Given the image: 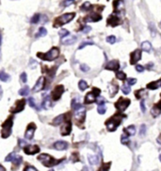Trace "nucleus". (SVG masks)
<instances>
[{
  "mask_svg": "<svg viewBox=\"0 0 161 171\" xmlns=\"http://www.w3.org/2000/svg\"><path fill=\"white\" fill-rule=\"evenodd\" d=\"M37 56L44 60H49V62H51V60H56L59 56V49L58 47H52L48 52H46V53L39 52Z\"/></svg>",
  "mask_w": 161,
  "mask_h": 171,
  "instance_id": "f257e3e1",
  "label": "nucleus"
},
{
  "mask_svg": "<svg viewBox=\"0 0 161 171\" xmlns=\"http://www.w3.org/2000/svg\"><path fill=\"white\" fill-rule=\"evenodd\" d=\"M74 17H76V13L74 12H69V13H64L62 15L59 16L58 18H56L54 27H61L63 25L71 22Z\"/></svg>",
  "mask_w": 161,
  "mask_h": 171,
  "instance_id": "f03ea898",
  "label": "nucleus"
},
{
  "mask_svg": "<svg viewBox=\"0 0 161 171\" xmlns=\"http://www.w3.org/2000/svg\"><path fill=\"white\" fill-rule=\"evenodd\" d=\"M38 160L40 161L42 165L50 167L53 166H56L57 163H60V161H58V160H55L52 156H50L49 154H46V153H42V154L38 156Z\"/></svg>",
  "mask_w": 161,
  "mask_h": 171,
  "instance_id": "7ed1b4c3",
  "label": "nucleus"
},
{
  "mask_svg": "<svg viewBox=\"0 0 161 171\" xmlns=\"http://www.w3.org/2000/svg\"><path fill=\"white\" fill-rule=\"evenodd\" d=\"M13 125V119L12 117H9L4 123L2 124V130H1V136L2 138H8L12 134Z\"/></svg>",
  "mask_w": 161,
  "mask_h": 171,
  "instance_id": "20e7f679",
  "label": "nucleus"
},
{
  "mask_svg": "<svg viewBox=\"0 0 161 171\" xmlns=\"http://www.w3.org/2000/svg\"><path fill=\"white\" fill-rule=\"evenodd\" d=\"M123 117L121 116H114L112 118H110L108 121H106V129L108 131H114L115 130H117L118 126L121 124V121Z\"/></svg>",
  "mask_w": 161,
  "mask_h": 171,
  "instance_id": "39448f33",
  "label": "nucleus"
},
{
  "mask_svg": "<svg viewBox=\"0 0 161 171\" xmlns=\"http://www.w3.org/2000/svg\"><path fill=\"white\" fill-rule=\"evenodd\" d=\"M130 103H131L130 99L121 98L119 100L115 103V107H116V109L118 110V111H119L120 113H121V112H123L127 109V107L129 106Z\"/></svg>",
  "mask_w": 161,
  "mask_h": 171,
  "instance_id": "423d86ee",
  "label": "nucleus"
},
{
  "mask_svg": "<svg viewBox=\"0 0 161 171\" xmlns=\"http://www.w3.org/2000/svg\"><path fill=\"white\" fill-rule=\"evenodd\" d=\"M64 93V87L63 85H58V86H56L55 89L53 90L52 92V99L53 100H59V99L61 98L62 94Z\"/></svg>",
  "mask_w": 161,
  "mask_h": 171,
  "instance_id": "0eeeda50",
  "label": "nucleus"
},
{
  "mask_svg": "<svg viewBox=\"0 0 161 171\" xmlns=\"http://www.w3.org/2000/svg\"><path fill=\"white\" fill-rule=\"evenodd\" d=\"M25 105H26V100H25V99H19V100L16 101L15 105L10 109V112L13 113H17L22 112L24 110V108H25Z\"/></svg>",
  "mask_w": 161,
  "mask_h": 171,
  "instance_id": "6e6552de",
  "label": "nucleus"
},
{
  "mask_svg": "<svg viewBox=\"0 0 161 171\" xmlns=\"http://www.w3.org/2000/svg\"><path fill=\"white\" fill-rule=\"evenodd\" d=\"M35 130H36V125H35V124L34 123L28 124L27 129L26 130V133H25V137H26L27 140H31V139L33 138V136H34Z\"/></svg>",
  "mask_w": 161,
  "mask_h": 171,
  "instance_id": "1a4fd4ad",
  "label": "nucleus"
},
{
  "mask_svg": "<svg viewBox=\"0 0 161 171\" xmlns=\"http://www.w3.org/2000/svg\"><path fill=\"white\" fill-rule=\"evenodd\" d=\"M40 147L37 145H33V146H26V147L24 148V151L26 154L28 155H34L36 153L40 152Z\"/></svg>",
  "mask_w": 161,
  "mask_h": 171,
  "instance_id": "9d476101",
  "label": "nucleus"
},
{
  "mask_svg": "<svg viewBox=\"0 0 161 171\" xmlns=\"http://www.w3.org/2000/svg\"><path fill=\"white\" fill-rule=\"evenodd\" d=\"M86 116V109L84 107H79L78 109L74 110V117L76 120L79 121H84V118Z\"/></svg>",
  "mask_w": 161,
  "mask_h": 171,
  "instance_id": "9b49d317",
  "label": "nucleus"
},
{
  "mask_svg": "<svg viewBox=\"0 0 161 171\" xmlns=\"http://www.w3.org/2000/svg\"><path fill=\"white\" fill-rule=\"evenodd\" d=\"M141 59V51L139 49H137L131 53L130 55V63L131 65H136L139 60Z\"/></svg>",
  "mask_w": 161,
  "mask_h": 171,
  "instance_id": "f8f14e48",
  "label": "nucleus"
},
{
  "mask_svg": "<svg viewBox=\"0 0 161 171\" xmlns=\"http://www.w3.org/2000/svg\"><path fill=\"white\" fill-rule=\"evenodd\" d=\"M119 68H120V63L116 60H110V62H107V65L106 66V69L111 70V71H117V70H119Z\"/></svg>",
  "mask_w": 161,
  "mask_h": 171,
  "instance_id": "ddd939ff",
  "label": "nucleus"
},
{
  "mask_svg": "<svg viewBox=\"0 0 161 171\" xmlns=\"http://www.w3.org/2000/svg\"><path fill=\"white\" fill-rule=\"evenodd\" d=\"M44 83H45V79L44 77H40L38 81L36 82L35 86L33 87V92H39V91L42 90L44 87Z\"/></svg>",
  "mask_w": 161,
  "mask_h": 171,
  "instance_id": "4468645a",
  "label": "nucleus"
},
{
  "mask_svg": "<svg viewBox=\"0 0 161 171\" xmlns=\"http://www.w3.org/2000/svg\"><path fill=\"white\" fill-rule=\"evenodd\" d=\"M96 98H97V95L94 94L93 91L88 93L85 98V104H91V103H93L94 101H96Z\"/></svg>",
  "mask_w": 161,
  "mask_h": 171,
  "instance_id": "2eb2a0df",
  "label": "nucleus"
},
{
  "mask_svg": "<svg viewBox=\"0 0 161 171\" xmlns=\"http://www.w3.org/2000/svg\"><path fill=\"white\" fill-rule=\"evenodd\" d=\"M120 23H121L120 18L116 15V14H112V15L109 16V18H107V24H109L110 26H112V27L118 26Z\"/></svg>",
  "mask_w": 161,
  "mask_h": 171,
  "instance_id": "dca6fc26",
  "label": "nucleus"
},
{
  "mask_svg": "<svg viewBox=\"0 0 161 171\" xmlns=\"http://www.w3.org/2000/svg\"><path fill=\"white\" fill-rule=\"evenodd\" d=\"M71 130H72V123L70 120H68L61 128V134L64 135V136H65V135H69Z\"/></svg>",
  "mask_w": 161,
  "mask_h": 171,
  "instance_id": "f3484780",
  "label": "nucleus"
},
{
  "mask_svg": "<svg viewBox=\"0 0 161 171\" xmlns=\"http://www.w3.org/2000/svg\"><path fill=\"white\" fill-rule=\"evenodd\" d=\"M54 148H55L57 150H65L68 148V143L65 141H57L55 144H54Z\"/></svg>",
  "mask_w": 161,
  "mask_h": 171,
  "instance_id": "a211bd4d",
  "label": "nucleus"
},
{
  "mask_svg": "<svg viewBox=\"0 0 161 171\" xmlns=\"http://www.w3.org/2000/svg\"><path fill=\"white\" fill-rule=\"evenodd\" d=\"M100 19H102V16L99 15L98 13H91L86 17L85 21L86 22H97Z\"/></svg>",
  "mask_w": 161,
  "mask_h": 171,
  "instance_id": "6ab92c4d",
  "label": "nucleus"
},
{
  "mask_svg": "<svg viewBox=\"0 0 161 171\" xmlns=\"http://www.w3.org/2000/svg\"><path fill=\"white\" fill-rule=\"evenodd\" d=\"M159 87H161V79L156 81H152V82L147 84V88L150 90H156Z\"/></svg>",
  "mask_w": 161,
  "mask_h": 171,
  "instance_id": "aec40b11",
  "label": "nucleus"
},
{
  "mask_svg": "<svg viewBox=\"0 0 161 171\" xmlns=\"http://www.w3.org/2000/svg\"><path fill=\"white\" fill-rule=\"evenodd\" d=\"M76 42V36H66L62 38V43L64 45H73Z\"/></svg>",
  "mask_w": 161,
  "mask_h": 171,
  "instance_id": "412c9836",
  "label": "nucleus"
},
{
  "mask_svg": "<svg viewBox=\"0 0 161 171\" xmlns=\"http://www.w3.org/2000/svg\"><path fill=\"white\" fill-rule=\"evenodd\" d=\"M160 113H161V100L152 109V115L155 117H156Z\"/></svg>",
  "mask_w": 161,
  "mask_h": 171,
  "instance_id": "4be33fe9",
  "label": "nucleus"
},
{
  "mask_svg": "<svg viewBox=\"0 0 161 171\" xmlns=\"http://www.w3.org/2000/svg\"><path fill=\"white\" fill-rule=\"evenodd\" d=\"M88 160L89 165L95 166L99 163V157L97 155H88Z\"/></svg>",
  "mask_w": 161,
  "mask_h": 171,
  "instance_id": "5701e85b",
  "label": "nucleus"
},
{
  "mask_svg": "<svg viewBox=\"0 0 161 171\" xmlns=\"http://www.w3.org/2000/svg\"><path fill=\"white\" fill-rule=\"evenodd\" d=\"M64 117H65V115H58L55 119L53 120L52 124H53V125H55V126L60 125V124H61L63 121H64Z\"/></svg>",
  "mask_w": 161,
  "mask_h": 171,
  "instance_id": "b1692460",
  "label": "nucleus"
},
{
  "mask_svg": "<svg viewBox=\"0 0 161 171\" xmlns=\"http://www.w3.org/2000/svg\"><path fill=\"white\" fill-rule=\"evenodd\" d=\"M141 48H142V50H144L146 52H150L152 50V45H151V43L148 42V41H144L141 44Z\"/></svg>",
  "mask_w": 161,
  "mask_h": 171,
  "instance_id": "393cba45",
  "label": "nucleus"
},
{
  "mask_svg": "<svg viewBox=\"0 0 161 171\" xmlns=\"http://www.w3.org/2000/svg\"><path fill=\"white\" fill-rule=\"evenodd\" d=\"M97 111H98V113H100V115H105L106 112V108L105 103H104V102L99 103Z\"/></svg>",
  "mask_w": 161,
  "mask_h": 171,
  "instance_id": "a878e982",
  "label": "nucleus"
},
{
  "mask_svg": "<svg viewBox=\"0 0 161 171\" xmlns=\"http://www.w3.org/2000/svg\"><path fill=\"white\" fill-rule=\"evenodd\" d=\"M124 133L127 135H135L136 134V128L134 126H129L124 130Z\"/></svg>",
  "mask_w": 161,
  "mask_h": 171,
  "instance_id": "bb28decb",
  "label": "nucleus"
},
{
  "mask_svg": "<svg viewBox=\"0 0 161 171\" xmlns=\"http://www.w3.org/2000/svg\"><path fill=\"white\" fill-rule=\"evenodd\" d=\"M28 103H29V106L31 107V108L37 110V111H40V107L36 104V102H35L33 98H28Z\"/></svg>",
  "mask_w": 161,
  "mask_h": 171,
  "instance_id": "cd10ccee",
  "label": "nucleus"
},
{
  "mask_svg": "<svg viewBox=\"0 0 161 171\" xmlns=\"http://www.w3.org/2000/svg\"><path fill=\"white\" fill-rule=\"evenodd\" d=\"M10 79V77L9 74L5 73L4 71H1V72H0V80L1 81L6 82V81H8Z\"/></svg>",
  "mask_w": 161,
  "mask_h": 171,
  "instance_id": "c85d7f7f",
  "label": "nucleus"
},
{
  "mask_svg": "<svg viewBox=\"0 0 161 171\" xmlns=\"http://www.w3.org/2000/svg\"><path fill=\"white\" fill-rule=\"evenodd\" d=\"M12 162H13V163L15 166H20L21 165V163L23 162V157L22 156H19V155H15L14 156V158H13V160H12Z\"/></svg>",
  "mask_w": 161,
  "mask_h": 171,
  "instance_id": "c756f323",
  "label": "nucleus"
},
{
  "mask_svg": "<svg viewBox=\"0 0 161 171\" xmlns=\"http://www.w3.org/2000/svg\"><path fill=\"white\" fill-rule=\"evenodd\" d=\"M46 34H47V30H46V28L42 27L39 28V31H38V33L36 34V37H44Z\"/></svg>",
  "mask_w": 161,
  "mask_h": 171,
  "instance_id": "7c9ffc66",
  "label": "nucleus"
},
{
  "mask_svg": "<svg viewBox=\"0 0 161 171\" xmlns=\"http://www.w3.org/2000/svg\"><path fill=\"white\" fill-rule=\"evenodd\" d=\"M42 107L45 109H48L51 107V101H50V98L49 97H46L44 99V101H42Z\"/></svg>",
  "mask_w": 161,
  "mask_h": 171,
  "instance_id": "2f4dec72",
  "label": "nucleus"
},
{
  "mask_svg": "<svg viewBox=\"0 0 161 171\" xmlns=\"http://www.w3.org/2000/svg\"><path fill=\"white\" fill-rule=\"evenodd\" d=\"M29 87H27V86H26V87H24V88H22L21 90L19 91V95H22V97H26V95H27L28 94H29Z\"/></svg>",
  "mask_w": 161,
  "mask_h": 171,
  "instance_id": "473e14b6",
  "label": "nucleus"
},
{
  "mask_svg": "<svg viewBox=\"0 0 161 171\" xmlns=\"http://www.w3.org/2000/svg\"><path fill=\"white\" fill-rule=\"evenodd\" d=\"M78 87H79L81 91H85L86 89L88 88V83L86 82L84 80H81L79 82H78Z\"/></svg>",
  "mask_w": 161,
  "mask_h": 171,
  "instance_id": "72a5a7b5",
  "label": "nucleus"
},
{
  "mask_svg": "<svg viewBox=\"0 0 161 171\" xmlns=\"http://www.w3.org/2000/svg\"><path fill=\"white\" fill-rule=\"evenodd\" d=\"M40 18H41V14L36 13V14H34L33 16H32V18L30 19V22L32 24H38L39 21H40Z\"/></svg>",
  "mask_w": 161,
  "mask_h": 171,
  "instance_id": "f704fd0d",
  "label": "nucleus"
},
{
  "mask_svg": "<svg viewBox=\"0 0 161 171\" xmlns=\"http://www.w3.org/2000/svg\"><path fill=\"white\" fill-rule=\"evenodd\" d=\"M116 77L118 80H126V74H125L124 72H121V71H119V72L116 73Z\"/></svg>",
  "mask_w": 161,
  "mask_h": 171,
  "instance_id": "c9c22d12",
  "label": "nucleus"
},
{
  "mask_svg": "<svg viewBox=\"0 0 161 171\" xmlns=\"http://www.w3.org/2000/svg\"><path fill=\"white\" fill-rule=\"evenodd\" d=\"M121 91L124 95H128L129 93L131 92V88H130V85L128 84H124L123 85V87H121Z\"/></svg>",
  "mask_w": 161,
  "mask_h": 171,
  "instance_id": "e433bc0d",
  "label": "nucleus"
},
{
  "mask_svg": "<svg viewBox=\"0 0 161 171\" xmlns=\"http://www.w3.org/2000/svg\"><path fill=\"white\" fill-rule=\"evenodd\" d=\"M91 8H92V6H91V4L89 2H85L84 4L81 6V10H86V12H88V10H91Z\"/></svg>",
  "mask_w": 161,
  "mask_h": 171,
  "instance_id": "4c0bfd02",
  "label": "nucleus"
},
{
  "mask_svg": "<svg viewBox=\"0 0 161 171\" xmlns=\"http://www.w3.org/2000/svg\"><path fill=\"white\" fill-rule=\"evenodd\" d=\"M121 144H123V145L128 144V142H129V138H128V135H126V133H124V134L121 135Z\"/></svg>",
  "mask_w": 161,
  "mask_h": 171,
  "instance_id": "58836bf2",
  "label": "nucleus"
},
{
  "mask_svg": "<svg viewBox=\"0 0 161 171\" xmlns=\"http://www.w3.org/2000/svg\"><path fill=\"white\" fill-rule=\"evenodd\" d=\"M59 36L61 37V38H64V37L68 36V35L70 34V32H69V31H68L67 30H64V28H62V30H59Z\"/></svg>",
  "mask_w": 161,
  "mask_h": 171,
  "instance_id": "ea45409f",
  "label": "nucleus"
},
{
  "mask_svg": "<svg viewBox=\"0 0 161 171\" xmlns=\"http://www.w3.org/2000/svg\"><path fill=\"white\" fill-rule=\"evenodd\" d=\"M106 42L108 43V44H115V42H116V37L115 36H113V35H110V36H108L106 38Z\"/></svg>",
  "mask_w": 161,
  "mask_h": 171,
  "instance_id": "a19ab883",
  "label": "nucleus"
},
{
  "mask_svg": "<svg viewBox=\"0 0 161 171\" xmlns=\"http://www.w3.org/2000/svg\"><path fill=\"white\" fill-rule=\"evenodd\" d=\"M79 107H81L80 103L76 102V99H73V101H72V108H73L74 110H76L79 108Z\"/></svg>",
  "mask_w": 161,
  "mask_h": 171,
  "instance_id": "79ce46f5",
  "label": "nucleus"
},
{
  "mask_svg": "<svg viewBox=\"0 0 161 171\" xmlns=\"http://www.w3.org/2000/svg\"><path fill=\"white\" fill-rule=\"evenodd\" d=\"M146 134V126L145 125H141V129H139V135L141 137H143Z\"/></svg>",
  "mask_w": 161,
  "mask_h": 171,
  "instance_id": "37998d69",
  "label": "nucleus"
},
{
  "mask_svg": "<svg viewBox=\"0 0 161 171\" xmlns=\"http://www.w3.org/2000/svg\"><path fill=\"white\" fill-rule=\"evenodd\" d=\"M14 156H15V153H13V152L10 153V154L5 158V161H6V162H12Z\"/></svg>",
  "mask_w": 161,
  "mask_h": 171,
  "instance_id": "c03bdc74",
  "label": "nucleus"
},
{
  "mask_svg": "<svg viewBox=\"0 0 161 171\" xmlns=\"http://www.w3.org/2000/svg\"><path fill=\"white\" fill-rule=\"evenodd\" d=\"M93 45V43H92V42H83V43H82V44L79 45V47H78V48H79V49H82V48H84L85 46H87V45Z\"/></svg>",
  "mask_w": 161,
  "mask_h": 171,
  "instance_id": "a18cd8bd",
  "label": "nucleus"
},
{
  "mask_svg": "<svg viewBox=\"0 0 161 171\" xmlns=\"http://www.w3.org/2000/svg\"><path fill=\"white\" fill-rule=\"evenodd\" d=\"M74 0H64L63 1V6L64 7H69L72 4H74Z\"/></svg>",
  "mask_w": 161,
  "mask_h": 171,
  "instance_id": "49530a36",
  "label": "nucleus"
},
{
  "mask_svg": "<svg viewBox=\"0 0 161 171\" xmlns=\"http://www.w3.org/2000/svg\"><path fill=\"white\" fill-rule=\"evenodd\" d=\"M20 79H21V81L24 83H26L27 82V74L26 73H22L21 74V76H20Z\"/></svg>",
  "mask_w": 161,
  "mask_h": 171,
  "instance_id": "de8ad7c7",
  "label": "nucleus"
},
{
  "mask_svg": "<svg viewBox=\"0 0 161 171\" xmlns=\"http://www.w3.org/2000/svg\"><path fill=\"white\" fill-rule=\"evenodd\" d=\"M136 83H137V80L134 79V78H132V79H128V80H127V84L130 85V86H132V85H135Z\"/></svg>",
  "mask_w": 161,
  "mask_h": 171,
  "instance_id": "09e8293b",
  "label": "nucleus"
},
{
  "mask_svg": "<svg viewBox=\"0 0 161 171\" xmlns=\"http://www.w3.org/2000/svg\"><path fill=\"white\" fill-rule=\"evenodd\" d=\"M80 69L83 71V72H88V71L89 70V67L87 65H80Z\"/></svg>",
  "mask_w": 161,
  "mask_h": 171,
  "instance_id": "8fccbe9b",
  "label": "nucleus"
},
{
  "mask_svg": "<svg viewBox=\"0 0 161 171\" xmlns=\"http://www.w3.org/2000/svg\"><path fill=\"white\" fill-rule=\"evenodd\" d=\"M150 30H151V34H152V36H153V37H155V36H156V30H155V27H153V25H152V24H150Z\"/></svg>",
  "mask_w": 161,
  "mask_h": 171,
  "instance_id": "3c124183",
  "label": "nucleus"
},
{
  "mask_svg": "<svg viewBox=\"0 0 161 171\" xmlns=\"http://www.w3.org/2000/svg\"><path fill=\"white\" fill-rule=\"evenodd\" d=\"M136 70H137L138 72L141 73V72L144 71V67H143L142 65H136Z\"/></svg>",
  "mask_w": 161,
  "mask_h": 171,
  "instance_id": "603ef678",
  "label": "nucleus"
},
{
  "mask_svg": "<svg viewBox=\"0 0 161 171\" xmlns=\"http://www.w3.org/2000/svg\"><path fill=\"white\" fill-rule=\"evenodd\" d=\"M24 170H25V171H27V170H32V171H36V170H37V168H36V167H34V166H27V167H25V168H24Z\"/></svg>",
  "mask_w": 161,
  "mask_h": 171,
  "instance_id": "864d4df0",
  "label": "nucleus"
},
{
  "mask_svg": "<svg viewBox=\"0 0 161 171\" xmlns=\"http://www.w3.org/2000/svg\"><path fill=\"white\" fill-rule=\"evenodd\" d=\"M91 30V27H83V30H82V31H83L84 33H88V32H89V31Z\"/></svg>",
  "mask_w": 161,
  "mask_h": 171,
  "instance_id": "5fc2aeb1",
  "label": "nucleus"
},
{
  "mask_svg": "<svg viewBox=\"0 0 161 171\" xmlns=\"http://www.w3.org/2000/svg\"><path fill=\"white\" fill-rule=\"evenodd\" d=\"M19 145H20V147L25 148L27 146V142L25 140H21V139H19Z\"/></svg>",
  "mask_w": 161,
  "mask_h": 171,
  "instance_id": "6e6d98bb",
  "label": "nucleus"
},
{
  "mask_svg": "<svg viewBox=\"0 0 161 171\" xmlns=\"http://www.w3.org/2000/svg\"><path fill=\"white\" fill-rule=\"evenodd\" d=\"M141 111H142V113H145V111H146V108H145L144 101H143V100L141 102Z\"/></svg>",
  "mask_w": 161,
  "mask_h": 171,
  "instance_id": "4d7b16f0",
  "label": "nucleus"
},
{
  "mask_svg": "<svg viewBox=\"0 0 161 171\" xmlns=\"http://www.w3.org/2000/svg\"><path fill=\"white\" fill-rule=\"evenodd\" d=\"M92 91H93L94 94L98 97L99 94H100V90H99V89H98V88H93V90H92Z\"/></svg>",
  "mask_w": 161,
  "mask_h": 171,
  "instance_id": "13d9d810",
  "label": "nucleus"
},
{
  "mask_svg": "<svg viewBox=\"0 0 161 171\" xmlns=\"http://www.w3.org/2000/svg\"><path fill=\"white\" fill-rule=\"evenodd\" d=\"M2 94H3V91H2L1 86H0V99H1V98H2Z\"/></svg>",
  "mask_w": 161,
  "mask_h": 171,
  "instance_id": "bf43d9fd",
  "label": "nucleus"
},
{
  "mask_svg": "<svg viewBox=\"0 0 161 171\" xmlns=\"http://www.w3.org/2000/svg\"><path fill=\"white\" fill-rule=\"evenodd\" d=\"M0 170H1V171H5L6 169H5V167H4V166H2L1 165H0Z\"/></svg>",
  "mask_w": 161,
  "mask_h": 171,
  "instance_id": "052dcab7",
  "label": "nucleus"
},
{
  "mask_svg": "<svg viewBox=\"0 0 161 171\" xmlns=\"http://www.w3.org/2000/svg\"><path fill=\"white\" fill-rule=\"evenodd\" d=\"M157 142H158V144H161V135L157 138Z\"/></svg>",
  "mask_w": 161,
  "mask_h": 171,
  "instance_id": "680f3d73",
  "label": "nucleus"
},
{
  "mask_svg": "<svg viewBox=\"0 0 161 171\" xmlns=\"http://www.w3.org/2000/svg\"><path fill=\"white\" fill-rule=\"evenodd\" d=\"M159 160H160V162H161V154H160V156H159Z\"/></svg>",
  "mask_w": 161,
  "mask_h": 171,
  "instance_id": "e2e57ef3",
  "label": "nucleus"
},
{
  "mask_svg": "<svg viewBox=\"0 0 161 171\" xmlns=\"http://www.w3.org/2000/svg\"><path fill=\"white\" fill-rule=\"evenodd\" d=\"M159 26H160V27H161V22H160V24H159Z\"/></svg>",
  "mask_w": 161,
  "mask_h": 171,
  "instance_id": "0e129e2a",
  "label": "nucleus"
}]
</instances>
